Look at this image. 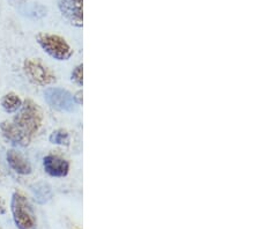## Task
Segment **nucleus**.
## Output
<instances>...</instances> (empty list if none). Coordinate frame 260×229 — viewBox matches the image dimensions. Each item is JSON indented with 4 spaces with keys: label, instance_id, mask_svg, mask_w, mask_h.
I'll return each mask as SVG.
<instances>
[{
    "label": "nucleus",
    "instance_id": "1",
    "mask_svg": "<svg viewBox=\"0 0 260 229\" xmlns=\"http://www.w3.org/2000/svg\"><path fill=\"white\" fill-rule=\"evenodd\" d=\"M20 112L12 120L13 126L21 136L30 143L32 137L42 125V111L40 107L31 100H26L20 108Z\"/></svg>",
    "mask_w": 260,
    "mask_h": 229
},
{
    "label": "nucleus",
    "instance_id": "2",
    "mask_svg": "<svg viewBox=\"0 0 260 229\" xmlns=\"http://www.w3.org/2000/svg\"><path fill=\"white\" fill-rule=\"evenodd\" d=\"M12 213L19 229H36V218L32 207L22 193L15 192L12 197Z\"/></svg>",
    "mask_w": 260,
    "mask_h": 229
},
{
    "label": "nucleus",
    "instance_id": "3",
    "mask_svg": "<svg viewBox=\"0 0 260 229\" xmlns=\"http://www.w3.org/2000/svg\"><path fill=\"white\" fill-rule=\"evenodd\" d=\"M36 40L48 55L57 60H67L73 55V50L62 37L53 34L41 32L36 36Z\"/></svg>",
    "mask_w": 260,
    "mask_h": 229
},
{
    "label": "nucleus",
    "instance_id": "4",
    "mask_svg": "<svg viewBox=\"0 0 260 229\" xmlns=\"http://www.w3.org/2000/svg\"><path fill=\"white\" fill-rule=\"evenodd\" d=\"M23 70L29 80L39 86H48L56 81V77L47 66L39 60L27 59L23 64Z\"/></svg>",
    "mask_w": 260,
    "mask_h": 229
},
{
    "label": "nucleus",
    "instance_id": "5",
    "mask_svg": "<svg viewBox=\"0 0 260 229\" xmlns=\"http://www.w3.org/2000/svg\"><path fill=\"white\" fill-rule=\"evenodd\" d=\"M44 97L50 107L59 111L72 112L77 109L72 95L62 88H48L44 91Z\"/></svg>",
    "mask_w": 260,
    "mask_h": 229
},
{
    "label": "nucleus",
    "instance_id": "6",
    "mask_svg": "<svg viewBox=\"0 0 260 229\" xmlns=\"http://www.w3.org/2000/svg\"><path fill=\"white\" fill-rule=\"evenodd\" d=\"M59 10L71 24L79 28L83 26L82 0H60Z\"/></svg>",
    "mask_w": 260,
    "mask_h": 229
},
{
    "label": "nucleus",
    "instance_id": "7",
    "mask_svg": "<svg viewBox=\"0 0 260 229\" xmlns=\"http://www.w3.org/2000/svg\"><path fill=\"white\" fill-rule=\"evenodd\" d=\"M44 170L52 177H65L70 172V163L57 155H48L43 160Z\"/></svg>",
    "mask_w": 260,
    "mask_h": 229
},
{
    "label": "nucleus",
    "instance_id": "8",
    "mask_svg": "<svg viewBox=\"0 0 260 229\" xmlns=\"http://www.w3.org/2000/svg\"><path fill=\"white\" fill-rule=\"evenodd\" d=\"M7 161L11 168L20 175H28L31 173V166L29 162L14 149H10L7 152Z\"/></svg>",
    "mask_w": 260,
    "mask_h": 229
},
{
    "label": "nucleus",
    "instance_id": "9",
    "mask_svg": "<svg viewBox=\"0 0 260 229\" xmlns=\"http://www.w3.org/2000/svg\"><path fill=\"white\" fill-rule=\"evenodd\" d=\"M34 199L39 204H45L52 197V189L50 184L45 182H40L31 187Z\"/></svg>",
    "mask_w": 260,
    "mask_h": 229
},
{
    "label": "nucleus",
    "instance_id": "10",
    "mask_svg": "<svg viewBox=\"0 0 260 229\" xmlns=\"http://www.w3.org/2000/svg\"><path fill=\"white\" fill-rule=\"evenodd\" d=\"M2 106L6 112H15L22 106V101L15 93H8L4 96Z\"/></svg>",
    "mask_w": 260,
    "mask_h": 229
},
{
    "label": "nucleus",
    "instance_id": "11",
    "mask_svg": "<svg viewBox=\"0 0 260 229\" xmlns=\"http://www.w3.org/2000/svg\"><path fill=\"white\" fill-rule=\"evenodd\" d=\"M50 141L56 145L69 146L71 139L69 132L62 130V128H59V130H56L51 133V136H50Z\"/></svg>",
    "mask_w": 260,
    "mask_h": 229
},
{
    "label": "nucleus",
    "instance_id": "12",
    "mask_svg": "<svg viewBox=\"0 0 260 229\" xmlns=\"http://www.w3.org/2000/svg\"><path fill=\"white\" fill-rule=\"evenodd\" d=\"M22 13L28 16H32V18H42V16L47 14V10L43 6L34 4V5L26 6V10L22 11Z\"/></svg>",
    "mask_w": 260,
    "mask_h": 229
},
{
    "label": "nucleus",
    "instance_id": "13",
    "mask_svg": "<svg viewBox=\"0 0 260 229\" xmlns=\"http://www.w3.org/2000/svg\"><path fill=\"white\" fill-rule=\"evenodd\" d=\"M82 71H83V66H82V64H80V65H78L72 72V80L79 86H82V83H83Z\"/></svg>",
    "mask_w": 260,
    "mask_h": 229
},
{
    "label": "nucleus",
    "instance_id": "14",
    "mask_svg": "<svg viewBox=\"0 0 260 229\" xmlns=\"http://www.w3.org/2000/svg\"><path fill=\"white\" fill-rule=\"evenodd\" d=\"M74 102L78 104V106H81L82 104V91H78L77 94H75V96H73Z\"/></svg>",
    "mask_w": 260,
    "mask_h": 229
}]
</instances>
